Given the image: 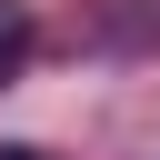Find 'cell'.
<instances>
[{"instance_id": "7a4b0ae2", "label": "cell", "mask_w": 160, "mask_h": 160, "mask_svg": "<svg viewBox=\"0 0 160 160\" xmlns=\"http://www.w3.org/2000/svg\"><path fill=\"white\" fill-rule=\"evenodd\" d=\"M0 160H40V150H0Z\"/></svg>"}, {"instance_id": "6da1fadb", "label": "cell", "mask_w": 160, "mask_h": 160, "mask_svg": "<svg viewBox=\"0 0 160 160\" xmlns=\"http://www.w3.org/2000/svg\"><path fill=\"white\" fill-rule=\"evenodd\" d=\"M20 60H30V10L0 0V70H20Z\"/></svg>"}]
</instances>
